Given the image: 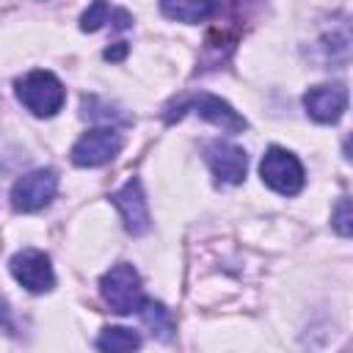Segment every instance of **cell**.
Segmentation results:
<instances>
[{"mask_svg":"<svg viewBox=\"0 0 353 353\" xmlns=\"http://www.w3.org/2000/svg\"><path fill=\"white\" fill-rule=\"evenodd\" d=\"M185 113H196L199 119L221 127L223 132H243L248 127V121L221 97L210 94V91H193V94H182L179 99H174L168 108H165V121H176L182 119Z\"/></svg>","mask_w":353,"mask_h":353,"instance_id":"obj_1","label":"cell"},{"mask_svg":"<svg viewBox=\"0 0 353 353\" xmlns=\"http://www.w3.org/2000/svg\"><path fill=\"white\" fill-rule=\"evenodd\" d=\"M14 88H17V99H19L33 116H39V119L55 116V113L63 108V102H66V88H63V83H61L52 72H47V69H33V72H28L25 77H19V80L14 83Z\"/></svg>","mask_w":353,"mask_h":353,"instance_id":"obj_2","label":"cell"},{"mask_svg":"<svg viewBox=\"0 0 353 353\" xmlns=\"http://www.w3.org/2000/svg\"><path fill=\"white\" fill-rule=\"evenodd\" d=\"M99 292L102 301L116 312V314H132L143 303V287L141 276L130 262L113 265L102 279H99Z\"/></svg>","mask_w":353,"mask_h":353,"instance_id":"obj_3","label":"cell"},{"mask_svg":"<svg viewBox=\"0 0 353 353\" xmlns=\"http://www.w3.org/2000/svg\"><path fill=\"white\" fill-rule=\"evenodd\" d=\"M259 176H262V182L270 190H276L281 196H298L303 190V182H306V174H303L301 160L292 152L281 149V146H270L262 154Z\"/></svg>","mask_w":353,"mask_h":353,"instance_id":"obj_4","label":"cell"},{"mask_svg":"<svg viewBox=\"0 0 353 353\" xmlns=\"http://www.w3.org/2000/svg\"><path fill=\"white\" fill-rule=\"evenodd\" d=\"M58 174L52 168H36L19 176L11 188V207L17 212H36L55 199Z\"/></svg>","mask_w":353,"mask_h":353,"instance_id":"obj_5","label":"cell"},{"mask_svg":"<svg viewBox=\"0 0 353 353\" xmlns=\"http://www.w3.org/2000/svg\"><path fill=\"white\" fill-rule=\"evenodd\" d=\"M124 141L113 127H94L83 132L72 146V163L80 168H97L110 163L121 152Z\"/></svg>","mask_w":353,"mask_h":353,"instance_id":"obj_6","label":"cell"},{"mask_svg":"<svg viewBox=\"0 0 353 353\" xmlns=\"http://www.w3.org/2000/svg\"><path fill=\"white\" fill-rule=\"evenodd\" d=\"M8 270L11 276L28 290V292H50L55 287V273H52V265H50V256L39 248H22L11 256L8 262Z\"/></svg>","mask_w":353,"mask_h":353,"instance_id":"obj_7","label":"cell"},{"mask_svg":"<svg viewBox=\"0 0 353 353\" xmlns=\"http://www.w3.org/2000/svg\"><path fill=\"white\" fill-rule=\"evenodd\" d=\"M204 160L212 168L215 179L223 185H240L248 171V154L245 149L229 143V141H210L204 149Z\"/></svg>","mask_w":353,"mask_h":353,"instance_id":"obj_8","label":"cell"},{"mask_svg":"<svg viewBox=\"0 0 353 353\" xmlns=\"http://www.w3.org/2000/svg\"><path fill=\"white\" fill-rule=\"evenodd\" d=\"M303 108L317 124H334L347 110V88L342 83H323L303 94Z\"/></svg>","mask_w":353,"mask_h":353,"instance_id":"obj_9","label":"cell"},{"mask_svg":"<svg viewBox=\"0 0 353 353\" xmlns=\"http://www.w3.org/2000/svg\"><path fill=\"white\" fill-rule=\"evenodd\" d=\"M113 204H116V210L121 212L124 229H127L132 237H141V234H146V232L152 229L146 196H143V188H141V182H138L135 176L127 179V182L113 193Z\"/></svg>","mask_w":353,"mask_h":353,"instance_id":"obj_10","label":"cell"},{"mask_svg":"<svg viewBox=\"0 0 353 353\" xmlns=\"http://www.w3.org/2000/svg\"><path fill=\"white\" fill-rule=\"evenodd\" d=\"M218 8H221V0H160V11L168 19L185 22V25L204 22V19L215 17Z\"/></svg>","mask_w":353,"mask_h":353,"instance_id":"obj_11","label":"cell"},{"mask_svg":"<svg viewBox=\"0 0 353 353\" xmlns=\"http://www.w3.org/2000/svg\"><path fill=\"white\" fill-rule=\"evenodd\" d=\"M102 25H113L116 30H127V28H132V17L124 8H113L108 0H94L85 8V14L80 17V30L94 33Z\"/></svg>","mask_w":353,"mask_h":353,"instance_id":"obj_12","label":"cell"},{"mask_svg":"<svg viewBox=\"0 0 353 353\" xmlns=\"http://www.w3.org/2000/svg\"><path fill=\"white\" fill-rule=\"evenodd\" d=\"M138 314H141V320L146 323V328L157 336V339H171L174 336V328H176V323H174V314H171V309H165L160 301H149V298H143V303H141V309H138Z\"/></svg>","mask_w":353,"mask_h":353,"instance_id":"obj_13","label":"cell"},{"mask_svg":"<svg viewBox=\"0 0 353 353\" xmlns=\"http://www.w3.org/2000/svg\"><path fill=\"white\" fill-rule=\"evenodd\" d=\"M97 347H99V350H108V353L138 350V347H141V336H138L132 328L108 325V328H102V334L97 336Z\"/></svg>","mask_w":353,"mask_h":353,"instance_id":"obj_14","label":"cell"},{"mask_svg":"<svg viewBox=\"0 0 353 353\" xmlns=\"http://www.w3.org/2000/svg\"><path fill=\"white\" fill-rule=\"evenodd\" d=\"M350 221H353V215H350V199H342V201L336 204V210H334L331 223H334V229H336L342 237H347V234H350Z\"/></svg>","mask_w":353,"mask_h":353,"instance_id":"obj_15","label":"cell"},{"mask_svg":"<svg viewBox=\"0 0 353 353\" xmlns=\"http://www.w3.org/2000/svg\"><path fill=\"white\" fill-rule=\"evenodd\" d=\"M127 50H130V47H127L124 41H116V47H108V50H105V58H108V61H121V58L127 55Z\"/></svg>","mask_w":353,"mask_h":353,"instance_id":"obj_16","label":"cell"},{"mask_svg":"<svg viewBox=\"0 0 353 353\" xmlns=\"http://www.w3.org/2000/svg\"><path fill=\"white\" fill-rule=\"evenodd\" d=\"M0 325L11 328V320H8V306H6V301H3V298H0Z\"/></svg>","mask_w":353,"mask_h":353,"instance_id":"obj_17","label":"cell"}]
</instances>
